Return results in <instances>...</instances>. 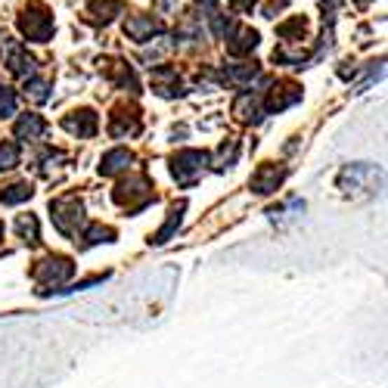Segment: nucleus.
Instances as JSON below:
<instances>
[{
    "label": "nucleus",
    "mask_w": 388,
    "mask_h": 388,
    "mask_svg": "<svg viewBox=\"0 0 388 388\" xmlns=\"http://www.w3.org/2000/svg\"><path fill=\"white\" fill-rule=\"evenodd\" d=\"M13 165H16V149L13 146H0V168H13Z\"/></svg>",
    "instance_id": "1"
},
{
    "label": "nucleus",
    "mask_w": 388,
    "mask_h": 388,
    "mask_svg": "<svg viewBox=\"0 0 388 388\" xmlns=\"http://www.w3.org/2000/svg\"><path fill=\"white\" fill-rule=\"evenodd\" d=\"M233 4H236V6H242V10H249V6L255 4V0H233Z\"/></svg>",
    "instance_id": "2"
}]
</instances>
